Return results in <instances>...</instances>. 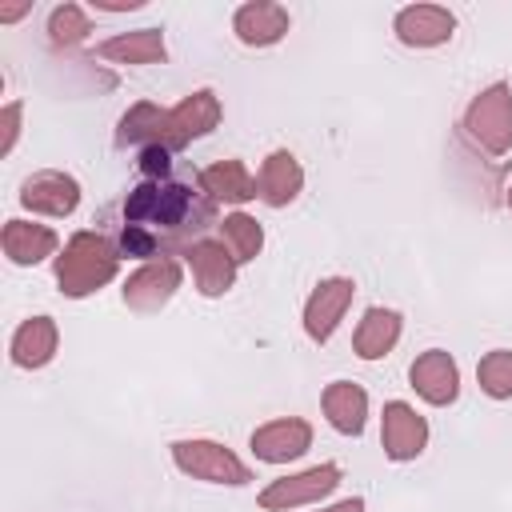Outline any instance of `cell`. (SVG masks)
I'll return each mask as SVG.
<instances>
[{"mask_svg": "<svg viewBox=\"0 0 512 512\" xmlns=\"http://www.w3.org/2000/svg\"><path fill=\"white\" fill-rule=\"evenodd\" d=\"M180 288V260L164 256V260H148L140 264L128 280H124V304L132 312H160Z\"/></svg>", "mask_w": 512, "mask_h": 512, "instance_id": "obj_7", "label": "cell"}, {"mask_svg": "<svg viewBox=\"0 0 512 512\" xmlns=\"http://www.w3.org/2000/svg\"><path fill=\"white\" fill-rule=\"evenodd\" d=\"M300 188H304V168H300V160H296L292 152L280 148V152H272V156L260 164L256 192H260L264 204L284 208V204H292V200L300 196Z\"/></svg>", "mask_w": 512, "mask_h": 512, "instance_id": "obj_16", "label": "cell"}, {"mask_svg": "<svg viewBox=\"0 0 512 512\" xmlns=\"http://www.w3.org/2000/svg\"><path fill=\"white\" fill-rule=\"evenodd\" d=\"M504 200H508V208H512V188H508V196H504Z\"/></svg>", "mask_w": 512, "mask_h": 512, "instance_id": "obj_32", "label": "cell"}, {"mask_svg": "<svg viewBox=\"0 0 512 512\" xmlns=\"http://www.w3.org/2000/svg\"><path fill=\"white\" fill-rule=\"evenodd\" d=\"M312 448V424L300 416H284V420H268L252 432V452L264 464H288L296 456H304Z\"/></svg>", "mask_w": 512, "mask_h": 512, "instance_id": "obj_10", "label": "cell"}, {"mask_svg": "<svg viewBox=\"0 0 512 512\" xmlns=\"http://www.w3.org/2000/svg\"><path fill=\"white\" fill-rule=\"evenodd\" d=\"M104 60L116 64H160L168 56L164 48V32L160 28H136V32H116L96 48Z\"/></svg>", "mask_w": 512, "mask_h": 512, "instance_id": "obj_19", "label": "cell"}, {"mask_svg": "<svg viewBox=\"0 0 512 512\" xmlns=\"http://www.w3.org/2000/svg\"><path fill=\"white\" fill-rule=\"evenodd\" d=\"M96 8H104V12H132V8H140V0H92Z\"/></svg>", "mask_w": 512, "mask_h": 512, "instance_id": "obj_29", "label": "cell"}, {"mask_svg": "<svg viewBox=\"0 0 512 512\" xmlns=\"http://www.w3.org/2000/svg\"><path fill=\"white\" fill-rule=\"evenodd\" d=\"M476 380L492 400H512V352L496 348L476 364Z\"/></svg>", "mask_w": 512, "mask_h": 512, "instance_id": "obj_25", "label": "cell"}, {"mask_svg": "<svg viewBox=\"0 0 512 512\" xmlns=\"http://www.w3.org/2000/svg\"><path fill=\"white\" fill-rule=\"evenodd\" d=\"M352 296H356V284H352L348 276H328V280H320V284L312 288L308 304H304V332H308L316 344H324V340L340 328V320H344Z\"/></svg>", "mask_w": 512, "mask_h": 512, "instance_id": "obj_8", "label": "cell"}, {"mask_svg": "<svg viewBox=\"0 0 512 512\" xmlns=\"http://www.w3.org/2000/svg\"><path fill=\"white\" fill-rule=\"evenodd\" d=\"M164 116H168V112H164V108H156L152 100L132 104V108L120 116V124H116V144H120V148H128V144H140V148L160 144Z\"/></svg>", "mask_w": 512, "mask_h": 512, "instance_id": "obj_23", "label": "cell"}, {"mask_svg": "<svg viewBox=\"0 0 512 512\" xmlns=\"http://www.w3.org/2000/svg\"><path fill=\"white\" fill-rule=\"evenodd\" d=\"M0 244H4V256H8L12 264H20V268L40 264V260H48V256L60 248V240H56L52 228L28 224V220H8L4 232H0Z\"/></svg>", "mask_w": 512, "mask_h": 512, "instance_id": "obj_17", "label": "cell"}, {"mask_svg": "<svg viewBox=\"0 0 512 512\" xmlns=\"http://www.w3.org/2000/svg\"><path fill=\"white\" fill-rule=\"evenodd\" d=\"M168 168H172V152H168V148H160V144L140 148V172H144L148 180H164Z\"/></svg>", "mask_w": 512, "mask_h": 512, "instance_id": "obj_27", "label": "cell"}, {"mask_svg": "<svg viewBox=\"0 0 512 512\" xmlns=\"http://www.w3.org/2000/svg\"><path fill=\"white\" fill-rule=\"evenodd\" d=\"M216 124H220V100H216V92H208V88L188 92L176 108H168L164 128H160V148L176 152V148L208 136Z\"/></svg>", "mask_w": 512, "mask_h": 512, "instance_id": "obj_5", "label": "cell"}, {"mask_svg": "<svg viewBox=\"0 0 512 512\" xmlns=\"http://www.w3.org/2000/svg\"><path fill=\"white\" fill-rule=\"evenodd\" d=\"M220 232H224V248L232 252L236 264L256 260V252L264 248V228H260V220H252L248 212H232V216H224Z\"/></svg>", "mask_w": 512, "mask_h": 512, "instance_id": "obj_24", "label": "cell"}, {"mask_svg": "<svg viewBox=\"0 0 512 512\" xmlns=\"http://www.w3.org/2000/svg\"><path fill=\"white\" fill-rule=\"evenodd\" d=\"M56 340H60V332H56V320L52 316L24 320L16 328V336H12V364H20V368H44L56 356Z\"/></svg>", "mask_w": 512, "mask_h": 512, "instance_id": "obj_20", "label": "cell"}, {"mask_svg": "<svg viewBox=\"0 0 512 512\" xmlns=\"http://www.w3.org/2000/svg\"><path fill=\"white\" fill-rule=\"evenodd\" d=\"M400 340V312L392 308H368L364 320L356 324V336H352V348L360 360H380L396 348Z\"/></svg>", "mask_w": 512, "mask_h": 512, "instance_id": "obj_21", "label": "cell"}, {"mask_svg": "<svg viewBox=\"0 0 512 512\" xmlns=\"http://www.w3.org/2000/svg\"><path fill=\"white\" fill-rule=\"evenodd\" d=\"M172 460H176L180 472H188L196 480H208V484L240 488V484L252 480L248 464L240 456H232L224 444H216V440H176L172 444Z\"/></svg>", "mask_w": 512, "mask_h": 512, "instance_id": "obj_4", "label": "cell"}, {"mask_svg": "<svg viewBox=\"0 0 512 512\" xmlns=\"http://www.w3.org/2000/svg\"><path fill=\"white\" fill-rule=\"evenodd\" d=\"M200 192H208L212 200H228V204H244V200L260 196L256 180L248 176V168L240 160H220V164L204 168L200 172Z\"/></svg>", "mask_w": 512, "mask_h": 512, "instance_id": "obj_22", "label": "cell"}, {"mask_svg": "<svg viewBox=\"0 0 512 512\" xmlns=\"http://www.w3.org/2000/svg\"><path fill=\"white\" fill-rule=\"evenodd\" d=\"M380 444L388 460H416L428 444V420L404 404V400H388L384 404V428H380Z\"/></svg>", "mask_w": 512, "mask_h": 512, "instance_id": "obj_9", "label": "cell"}, {"mask_svg": "<svg viewBox=\"0 0 512 512\" xmlns=\"http://www.w3.org/2000/svg\"><path fill=\"white\" fill-rule=\"evenodd\" d=\"M188 264H192V276H196V288L204 296H224L232 284H236V260L224 244L216 240H196L192 248L180 252Z\"/></svg>", "mask_w": 512, "mask_h": 512, "instance_id": "obj_15", "label": "cell"}, {"mask_svg": "<svg viewBox=\"0 0 512 512\" xmlns=\"http://www.w3.org/2000/svg\"><path fill=\"white\" fill-rule=\"evenodd\" d=\"M464 128L484 152L504 156L512 148V88L504 80H496L480 96H472V104L464 112Z\"/></svg>", "mask_w": 512, "mask_h": 512, "instance_id": "obj_3", "label": "cell"}, {"mask_svg": "<svg viewBox=\"0 0 512 512\" xmlns=\"http://www.w3.org/2000/svg\"><path fill=\"white\" fill-rule=\"evenodd\" d=\"M324 416L336 432L344 436H360L364 420H368V392L352 380H336L324 388Z\"/></svg>", "mask_w": 512, "mask_h": 512, "instance_id": "obj_18", "label": "cell"}, {"mask_svg": "<svg viewBox=\"0 0 512 512\" xmlns=\"http://www.w3.org/2000/svg\"><path fill=\"white\" fill-rule=\"evenodd\" d=\"M320 512H364V500H360V496H352V500H340V504L320 508Z\"/></svg>", "mask_w": 512, "mask_h": 512, "instance_id": "obj_31", "label": "cell"}, {"mask_svg": "<svg viewBox=\"0 0 512 512\" xmlns=\"http://www.w3.org/2000/svg\"><path fill=\"white\" fill-rule=\"evenodd\" d=\"M452 28H456V16L440 4H408L392 20V32L408 48H436V44L452 40Z\"/></svg>", "mask_w": 512, "mask_h": 512, "instance_id": "obj_12", "label": "cell"}, {"mask_svg": "<svg viewBox=\"0 0 512 512\" xmlns=\"http://www.w3.org/2000/svg\"><path fill=\"white\" fill-rule=\"evenodd\" d=\"M336 484H340V468H336V464H316V468H304V472H296V476L272 480V484L260 492V508H268V512H292V508L316 504V500L328 496Z\"/></svg>", "mask_w": 512, "mask_h": 512, "instance_id": "obj_6", "label": "cell"}, {"mask_svg": "<svg viewBox=\"0 0 512 512\" xmlns=\"http://www.w3.org/2000/svg\"><path fill=\"white\" fill-rule=\"evenodd\" d=\"M92 32V24H88V16H84V8L80 4H60L52 16H48V36H52V44H80L84 36Z\"/></svg>", "mask_w": 512, "mask_h": 512, "instance_id": "obj_26", "label": "cell"}, {"mask_svg": "<svg viewBox=\"0 0 512 512\" xmlns=\"http://www.w3.org/2000/svg\"><path fill=\"white\" fill-rule=\"evenodd\" d=\"M0 128H4L0 152H12V144H16V136H20V104H16V100L4 104V112H0Z\"/></svg>", "mask_w": 512, "mask_h": 512, "instance_id": "obj_28", "label": "cell"}, {"mask_svg": "<svg viewBox=\"0 0 512 512\" xmlns=\"http://www.w3.org/2000/svg\"><path fill=\"white\" fill-rule=\"evenodd\" d=\"M216 220V200L208 192H192L176 180H144L124 196V228L120 256L164 260L172 248H192L204 240L200 232Z\"/></svg>", "mask_w": 512, "mask_h": 512, "instance_id": "obj_1", "label": "cell"}, {"mask_svg": "<svg viewBox=\"0 0 512 512\" xmlns=\"http://www.w3.org/2000/svg\"><path fill=\"white\" fill-rule=\"evenodd\" d=\"M408 380H412V388L420 392V400H428V404H436V408L452 404L456 392H460V368H456V360H452L444 348L420 352V356L412 360V368H408Z\"/></svg>", "mask_w": 512, "mask_h": 512, "instance_id": "obj_11", "label": "cell"}, {"mask_svg": "<svg viewBox=\"0 0 512 512\" xmlns=\"http://www.w3.org/2000/svg\"><path fill=\"white\" fill-rule=\"evenodd\" d=\"M288 8L284 4H272V0H248V4H240L236 8V16H232V32H236V40L240 44H248V48H268V44H276L284 32H288Z\"/></svg>", "mask_w": 512, "mask_h": 512, "instance_id": "obj_14", "label": "cell"}, {"mask_svg": "<svg viewBox=\"0 0 512 512\" xmlns=\"http://www.w3.org/2000/svg\"><path fill=\"white\" fill-rule=\"evenodd\" d=\"M20 204L44 216H72L80 204V184L68 172H36L20 184Z\"/></svg>", "mask_w": 512, "mask_h": 512, "instance_id": "obj_13", "label": "cell"}, {"mask_svg": "<svg viewBox=\"0 0 512 512\" xmlns=\"http://www.w3.org/2000/svg\"><path fill=\"white\" fill-rule=\"evenodd\" d=\"M24 12H32V4H28V0H24V4H12V8H0V20H4V24H12V20H20Z\"/></svg>", "mask_w": 512, "mask_h": 512, "instance_id": "obj_30", "label": "cell"}, {"mask_svg": "<svg viewBox=\"0 0 512 512\" xmlns=\"http://www.w3.org/2000/svg\"><path fill=\"white\" fill-rule=\"evenodd\" d=\"M120 268V248L100 232H76L56 256V284L64 296L80 300L100 292Z\"/></svg>", "mask_w": 512, "mask_h": 512, "instance_id": "obj_2", "label": "cell"}]
</instances>
